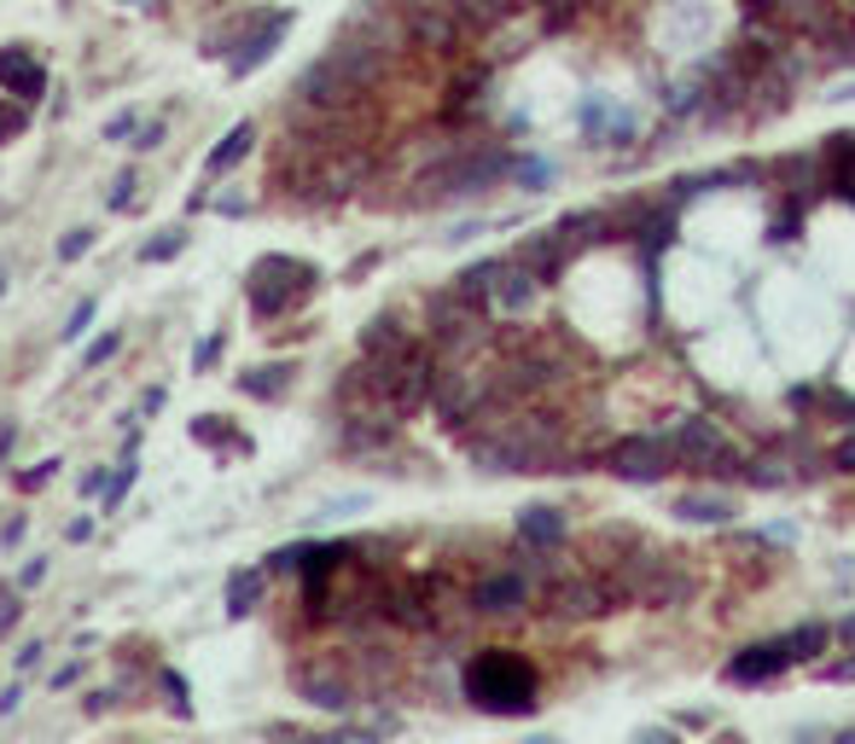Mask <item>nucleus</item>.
Masks as SVG:
<instances>
[{"label": "nucleus", "instance_id": "1", "mask_svg": "<svg viewBox=\"0 0 855 744\" xmlns=\"http://www.w3.org/2000/svg\"><path fill=\"white\" fill-rule=\"evenodd\" d=\"M536 669L524 664L518 652L506 646H483L472 664H465V698L483 710V715H536Z\"/></svg>", "mask_w": 855, "mask_h": 744}, {"label": "nucleus", "instance_id": "2", "mask_svg": "<svg viewBox=\"0 0 855 744\" xmlns=\"http://www.w3.org/2000/svg\"><path fill=\"white\" fill-rule=\"evenodd\" d=\"M320 285V274L309 262H297V256H262L251 267V280H244V297H251V315L256 320H279V315H292V308L303 303Z\"/></svg>", "mask_w": 855, "mask_h": 744}, {"label": "nucleus", "instance_id": "3", "mask_svg": "<svg viewBox=\"0 0 855 744\" xmlns=\"http://www.w3.org/2000/svg\"><path fill=\"white\" fill-rule=\"evenodd\" d=\"M676 442H664V437H628L611 448V471H617L623 483H658L676 471Z\"/></svg>", "mask_w": 855, "mask_h": 744}, {"label": "nucleus", "instance_id": "4", "mask_svg": "<svg viewBox=\"0 0 855 744\" xmlns=\"http://www.w3.org/2000/svg\"><path fill=\"white\" fill-rule=\"evenodd\" d=\"M506 169H513V157H501V152H483V157L442 163L437 175H425V186H431L437 198H448V193H483V186H489V180H501Z\"/></svg>", "mask_w": 855, "mask_h": 744}, {"label": "nucleus", "instance_id": "5", "mask_svg": "<svg viewBox=\"0 0 855 744\" xmlns=\"http://www.w3.org/2000/svg\"><path fill=\"white\" fill-rule=\"evenodd\" d=\"M791 664H798V657H791V634L786 639H757V646H745L727 664V680H733V687H763V680H774Z\"/></svg>", "mask_w": 855, "mask_h": 744}, {"label": "nucleus", "instance_id": "6", "mask_svg": "<svg viewBox=\"0 0 855 744\" xmlns=\"http://www.w3.org/2000/svg\"><path fill=\"white\" fill-rule=\"evenodd\" d=\"M0 94H12L18 106H35V99L47 94V70H41V58L24 53V47H0Z\"/></svg>", "mask_w": 855, "mask_h": 744}, {"label": "nucleus", "instance_id": "7", "mask_svg": "<svg viewBox=\"0 0 855 744\" xmlns=\"http://www.w3.org/2000/svg\"><path fill=\"white\" fill-rule=\"evenodd\" d=\"M669 442H676L681 466H699V471H710V460H716V471H727V466H733V460H727V448H722V430L710 425V419H687Z\"/></svg>", "mask_w": 855, "mask_h": 744}, {"label": "nucleus", "instance_id": "8", "mask_svg": "<svg viewBox=\"0 0 855 744\" xmlns=\"http://www.w3.org/2000/svg\"><path fill=\"white\" fill-rule=\"evenodd\" d=\"M285 24H292V18H285V12H274V18H262V24H251V30H244V47L228 58V70H233V76H251V70L262 65V58H268V53L279 47Z\"/></svg>", "mask_w": 855, "mask_h": 744}, {"label": "nucleus", "instance_id": "9", "mask_svg": "<svg viewBox=\"0 0 855 744\" xmlns=\"http://www.w3.org/2000/svg\"><path fill=\"white\" fill-rule=\"evenodd\" d=\"M524 599H529V582H524V576H489V582H478L472 605L489 611V616H501V611H518Z\"/></svg>", "mask_w": 855, "mask_h": 744}, {"label": "nucleus", "instance_id": "10", "mask_svg": "<svg viewBox=\"0 0 855 744\" xmlns=\"http://www.w3.org/2000/svg\"><path fill=\"white\" fill-rule=\"evenodd\" d=\"M518 535L536 547H553V541H564V518L553 506H529V512H518Z\"/></svg>", "mask_w": 855, "mask_h": 744}, {"label": "nucleus", "instance_id": "11", "mask_svg": "<svg viewBox=\"0 0 855 744\" xmlns=\"http://www.w3.org/2000/svg\"><path fill=\"white\" fill-rule=\"evenodd\" d=\"M251 146H256V129H251V122H239V129L221 140L210 157H204V169H210V175H228L233 163H244V152H251Z\"/></svg>", "mask_w": 855, "mask_h": 744}, {"label": "nucleus", "instance_id": "12", "mask_svg": "<svg viewBox=\"0 0 855 744\" xmlns=\"http://www.w3.org/2000/svg\"><path fill=\"white\" fill-rule=\"evenodd\" d=\"M600 611H605V593L600 588H588V582L559 588V616H600Z\"/></svg>", "mask_w": 855, "mask_h": 744}, {"label": "nucleus", "instance_id": "13", "mask_svg": "<svg viewBox=\"0 0 855 744\" xmlns=\"http://www.w3.org/2000/svg\"><path fill=\"white\" fill-rule=\"evenodd\" d=\"M676 512H681L687 524H727L733 506H727V501H710V494H681Z\"/></svg>", "mask_w": 855, "mask_h": 744}, {"label": "nucleus", "instance_id": "14", "mask_svg": "<svg viewBox=\"0 0 855 744\" xmlns=\"http://www.w3.org/2000/svg\"><path fill=\"white\" fill-rule=\"evenodd\" d=\"M285 384H292V366H251L244 372V390H251V396H285Z\"/></svg>", "mask_w": 855, "mask_h": 744}, {"label": "nucleus", "instance_id": "15", "mask_svg": "<svg viewBox=\"0 0 855 744\" xmlns=\"http://www.w3.org/2000/svg\"><path fill=\"white\" fill-rule=\"evenodd\" d=\"M256 593H262V576H256V570L233 576V599H228V611H233V616H244V611L256 605Z\"/></svg>", "mask_w": 855, "mask_h": 744}, {"label": "nucleus", "instance_id": "16", "mask_svg": "<svg viewBox=\"0 0 855 744\" xmlns=\"http://www.w3.org/2000/svg\"><path fill=\"white\" fill-rule=\"evenodd\" d=\"M821 646H826V628H821V623H809V628L791 634V657H814Z\"/></svg>", "mask_w": 855, "mask_h": 744}, {"label": "nucleus", "instance_id": "17", "mask_svg": "<svg viewBox=\"0 0 855 744\" xmlns=\"http://www.w3.org/2000/svg\"><path fill=\"white\" fill-rule=\"evenodd\" d=\"M134 478H140V466H134V448H129V460H122V471H117V478H111V489H106V506H117L122 494L134 489Z\"/></svg>", "mask_w": 855, "mask_h": 744}, {"label": "nucleus", "instance_id": "18", "mask_svg": "<svg viewBox=\"0 0 855 744\" xmlns=\"http://www.w3.org/2000/svg\"><path fill=\"white\" fill-rule=\"evenodd\" d=\"M180 244H187V233H180V227H175V233H163V239H152V244H146V251H140V256H146V262H163V256H175V251H180Z\"/></svg>", "mask_w": 855, "mask_h": 744}, {"label": "nucleus", "instance_id": "19", "mask_svg": "<svg viewBox=\"0 0 855 744\" xmlns=\"http://www.w3.org/2000/svg\"><path fill=\"white\" fill-rule=\"evenodd\" d=\"M18 593H24V588H0V634H7L18 623V611H24V605H18Z\"/></svg>", "mask_w": 855, "mask_h": 744}, {"label": "nucleus", "instance_id": "20", "mask_svg": "<svg viewBox=\"0 0 855 744\" xmlns=\"http://www.w3.org/2000/svg\"><path fill=\"white\" fill-rule=\"evenodd\" d=\"M117 343H122V338H117V332H106V338H99V343L88 349V355H81V366H99V361H111V355H117Z\"/></svg>", "mask_w": 855, "mask_h": 744}, {"label": "nucleus", "instance_id": "21", "mask_svg": "<svg viewBox=\"0 0 855 744\" xmlns=\"http://www.w3.org/2000/svg\"><path fill=\"white\" fill-rule=\"evenodd\" d=\"M24 134V106H0V140Z\"/></svg>", "mask_w": 855, "mask_h": 744}, {"label": "nucleus", "instance_id": "22", "mask_svg": "<svg viewBox=\"0 0 855 744\" xmlns=\"http://www.w3.org/2000/svg\"><path fill=\"white\" fill-rule=\"evenodd\" d=\"M88 244H94V233H88V227H76V233H70L65 244H58V256H65V262H76L81 251H88Z\"/></svg>", "mask_w": 855, "mask_h": 744}, {"label": "nucleus", "instance_id": "23", "mask_svg": "<svg viewBox=\"0 0 855 744\" xmlns=\"http://www.w3.org/2000/svg\"><path fill=\"white\" fill-rule=\"evenodd\" d=\"M88 320H94V297H81V308H76L70 326H65V338H81V332H88Z\"/></svg>", "mask_w": 855, "mask_h": 744}, {"label": "nucleus", "instance_id": "24", "mask_svg": "<svg viewBox=\"0 0 855 744\" xmlns=\"http://www.w3.org/2000/svg\"><path fill=\"white\" fill-rule=\"evenodd\" d=\"M41 576H47V558H30V565H24V570H18V588H35V582H41Z\"/></svg>", "mask_w": 855, "mask_h": 744}, {"label": "nucleus", "instance_id": "25", "mask_svg": "<svg viewBox=\"0 0 855 744\" xmlns=\"http://www.w3.org/2000/svg\"><path fill=\"white\" fill-rule=\"evenodd\" d=\"M122 134H134V111H129V117H111V122H106V140H122Z\"/></svg>", "mask_w": 855, "mask_h": 744}, {"label": "nucleus", "instance_id": "26", "mask_svg": "<svg viewBox=\"0 0 855 744\" xmlns=\"http://www.w3.org/2000/svg\"><path fill=\"white\" fill-rule=\"evenodd\" d=\"M47 478H53V460H47V466H35V471H24V478H18V483H24V489H41Z\"/></svg>", "mask_w": 855, "mask_h": 744}, {"label": "nucleus", "instance_id": "27", "mask_svg": "<svg viewBox=\"0 0 855 744\" xmlns=\"http://www.w3.org/2000/svg\"><path fill=\"white\" fill-rule=\"evenodd\" d=\"M826 680H855V657H844V664H832V669H821Z\"/></svg>", "mask_w": 855, "mask_h": 744}, {"label": "nucleus", "instance_id": "28", "mask_svg": "<svg viewBox=\"0 0 855 744\" xmlns=\"http://www.w3.org/2000/svg\"><path fill=\"white\" fill-rule=\"evenodd\" d=\"M832 460H838V466H844V471H855V442H844V448H838V453H832Z\"/></svg>", "mask_w": 855, "mask_h": 744}, {"label": "nucleus", "instance_id": "29", "mask_svg": "<svg viewBox=\"0 0 855 744\" xmlns=\"http://www.w3.org/2000/svg\"><path fill=\"white\" fill-rule=\"evenodd\" d=\"M635 744H676V733H640Z\"/></svg>", "mask_w": 855, "mask_h": 744}, {"label": "nucleus", "instance_id": "30", "mask_svg": "<svg viewBox=\"0 0 855 744\" xmlns=\"http://www.w3.org/2000/svg\"><path fill=\"white\" fill-rule=\"evenodd\" d=\"M844 639H855V616H849V623H844Z\"/></svg>", "mask_w": 855, "mask_h": 744}, {"label": "nucleus", "instance_id": "31", "mask_svg": "<svg viewBox=\"0 0 855 744\" xmlns=\"http://www.w3.org/2000/svg\"><path fill=\"white\" fill-rule=\"evenodd\" d=\"M529 744H553V738H529Z\"/></svg>", "mask_w": 855, "mask_h": 744}, {"label": "nucleus", "instance_id": "32", "mask_svg": "<svg viewBox=\"0 0 855 744\" xmlns=\"http://www.w3.org/2000/svg\"><path fill=\"white\" fill-rule=\"evenodd\" d=\"M140 7H157V0H140Z\"/></svg>", "mask_w": 855, "mask_h": 744}]
</instances>
